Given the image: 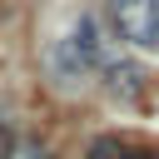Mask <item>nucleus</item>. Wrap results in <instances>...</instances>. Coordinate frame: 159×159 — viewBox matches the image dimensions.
<instances>
[{
    "instance_id": "obj_1",
    "label": "nucleus",
    "mask_w": 159,
    "mask_h": 159,
    "mask_svg": "<svg viewBox=\"0 0 159 159\" xmlns=\"http://www.w3.org/2000/svg\"><path fill=\"white\" fill-rule=\"evenodd\" d=\"M109 30L134 50H159V0H104Z\"/></svg>"
},
{
    "instance_id": "obj_2",
    "label": "nucleus",
    "mask_w": 159,
    "mask_h": 159,
    "mask_svg": "<svg viewBox=\"0 0 159 159\" xmlns=\"http://www.w3.org/2000/svg\"><path fill=\"white\" fill-rule=\"evenodd\" d=\"M40 60H45V75H50L55 84H65V89H75V84H84V80L94 75V65H89V60H84L80 50H75V40H70V35L50 40Z\"/></svg>"
},
{
    "instance_id": "obj_3",
    "label": "nucleus",
    "mask_w": 159,
    "mask_h": 159,
    "mask_svg": "<svg viewBox=\"0 0 159 159\" xmlns=\"http://www.w3.org/2000/svg\"><path fill=\"white\" fill-rule=\"evenodd\" d=\"M104 89L119 99V104H139L144 94H149V70L139 65V60H104Z\"/></svg>"
},
{
    "instance_id": "obj_4",
    "label": "nucleus",
    "mask_w": 159,
    "mask_h": 159,
    "mask_svg": "<svg viewBox=\"0 0 159 159\" xmlns=\"http://www.w3.org/2000/svg\"><path fill=\"white\" fill-rule=\"evenodd\" d=\"M84 159H159V154L144 149V144H134V139H119V134H94L89 149H84Z\"/></svg>"
},
{
    "instance_id": "obj_5",
    "label": "nucleus",
    "mask_w": 159,
    "mask_h": 159,
    "mask_svg": "<svg viewBox=\"0 0 159 159\" xmlns=\"http://www.w3.org/2000/svg\"><path fill=\"white\" fill-rule=\"evenodd\" d=\"M0 159H60L45 139H30V134H15L5 149H0Z\"/></svg>"
},
{
    "instance_id": "obj_6",
    "label": "nucleus",
    "mask_w": 159,
    "mask_h": 159,
    "mask_svg": "<svg viewBox=\"0 0 159 159\" xmlns=\"http://www.w3.org/2000/svg\"><path fill=\"white\" fill-rule=\"evenodd\" d=\"M10 139H15V134H10V119H5V114H0V149H5V144H10Z\"/></svg>"
}]
</instances>
